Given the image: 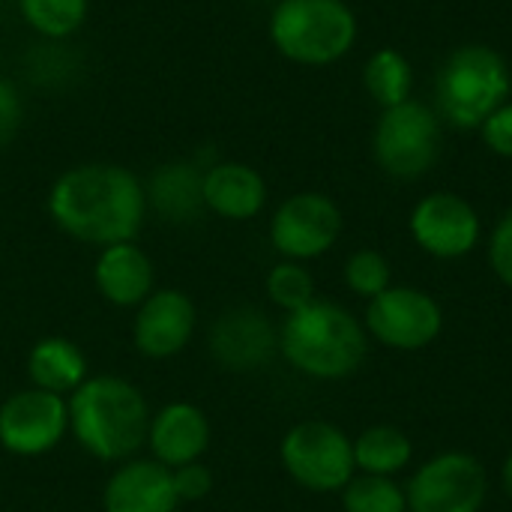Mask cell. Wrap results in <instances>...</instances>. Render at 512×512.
Segmentation results:
<instances>
[{
	"instance_id": "obj_1",
	"label": "cell",
	"mask_w": 512,
	"mask_h": 512,
	"mask_svg": "<svg viewBox=\"0 0 512 512\" xmlns=\"http://www.w3.org/2000/svg\"><path fill=\"white\" fill-rule=\"evenodd\" d=\"M45 207L66 237L99 249L135 240L147 216L144 183L114 162H84L63 171L51 183Z\"/></svg>"
},
{
	"instance_id": "obj_2",
	"label": "cell",
	"mask_w": 512,
	"mask_h": 512,
	"mask_svg": "<svg viewBox=\"0 0 512 512\" xmlns=\"http://www.w3.org/2000/svg\"><path fill=\"white\" fill-rule=\"evenodd\" d=\"M69 432L75 444L99 462H126L147 444L150 405L144 393L120 375L87 378L66 396Z\"/></svg>"
},
{
	"instance_id": "obj_3",
	"label": "cell",
	"mask_w": 512,
	"mask_h": 512,
	"mask_svg": "<svg viewBox=\"0 0 512 512\" xmlns=\"http://www.w3.org/2000/svg\"><path fill=\"white\" fill-rule=\"evenodd\" d=\"M279 354L306 378L342 381L363 366L369 333L345 306L315 297L309 306L285 315L279 327Z\"/></svg>"
},
{
	"instance_id": "obj_4",
	"label": "cell",
	"mask_w": 512,
	"mask_h": 512,
	"mask_svg": "<svg viewBox=\"0 0 512 512\" xmlns=\"http://www.w3.org/2000/svg\"><path fill=\"white\" fill-rule=\"evenodd\" d=\"M512 90L510 63L483 42L459 45L435 75V111L456 129H480Z\"/></svg>"
},
{
	"instance_id": "obj_5",
	"label": "cell",
	"mask_w": 512,
	"mask_h": 512,
	"mask_svg": "<svg viewBox=\"0 0 512 512\" xmlns=\"http://www.w3.org/2000/svg\"><path fill=\"white\" fill-rule=\"evenodd\" d=\"M273 48L300 66L339 63L357 42V15L345 0H282L270 12Z\"/></svg>"
},
{
	"instance_id": "obj_6",
	"label": "cell",
	"mask_w": 512,
	"mask_h": 512,
	"mask_svg": "<svg viewBox=\"0 0 512 512\" xmlns=\"http://www.w3.org/2000/svg\"><path fill=\"white\" fill-rule=\"evenodd\" d=\"M288 477L318 495L342 492L354 477V441L327 420H303L291 426L279 444Z\"/></svg>"
},
{
	"instance_id": "obj_7",
	"label": "cell",
	"mask_w": 512,
	"mask_h": 512,
	"mask_svg": "<svg viewBox=\"0 0 512 512\" xmlns=\"http://www.w3.org/2000/svg\"><path fill=\"white\" fill-rule=\"evenodd\" d=\"M372 153L381 171L396 180H417L429 174L441 153L438 111L417 99L384 108L375 123Z\"/></svg>"
},
{
	"instance_id": "obj_8",
	"label": "cell",
	"mask_w": 512,
	"mask_h": 512,
	"mask_svg": "<svg viewBox=\"0 0 512 512\" xmlns=\"http://www.w3.org/2000/svg\"><path fill=\"white\" fill-rule=\"evenodd\" d=\"M489 495L483 462L462 450L426 459L408 480V512H480Z\"/></svg>"
},
{
	"instance_id": "obj_9",
	"label": "cell",
	"mask_w": 512,
	"mask_h": 512,
	"mask_svg": "<svg viewBox=\"0 0 512 512\" xmlns=\"http://www.w3.org/2000/svg\"><path fill=\"white\" fill-rule=\"evenodd\" d=\"M363 327L384 348L423 351L441 336L444 309L429 291L411 285H390L384 294L369 300Z\"/></svg>"
},
{
	"instance_id": "obj_10",
	"label": "cell",
	"mask_w": 512,
	"mask_h": 512,
	"mask_svg": "<svg viewBox=\"0 0 512 512\" xmlns=\"http://www.w3.org/2000/svg\"><path fill=\"white\" fill-rule=\"evenodd\" d=\"M342 210L324 192H297L285 198L270 219V243L285 261H315L342 237Z\"/></svg>"
},
{
	"instance_id": "obj_11",
	"label": "cell",
	"mask_w": 512,
	"mask_h": 512,
	"mask_svg": "<svg viewBox=\"0 0 512 512\" xmlns=\"http://www.w3.org/2000/svg\"><path fill=\"white\" fill-rule=\"evenodd\" d=\"M69 432L63 396L27 387L0 402V447L21 459L51 453Z\"/></svg>"
},
{
	"instance_id": "obj_12",
	"label": "cell",
	"mask_w": 512,
	"mask_h": 512,
	"mask_svg": "<svg viewBox=\"0 0 512 512\" xmlns=\"http://www.w3.org/2000/svg\"><path fill=\"white\" fill-rule=\"evenodd\" d=\"M408 231L426 255L438 261H459L477 249L483 222L468 198L456 192H432L414 204Z\"/></svg>"
},
{
	"instance_id": "obj_13",
	"label": "cell",
	"mask_w": 512,
	"mask_h": 512,
	"mask_svg": "<svg viewBox=\"0 0 512 512\" xmlns=\"http://www.w3.org/2000/svg\"><path fill=\"white\" fill-rule=\"evenodd\" d=\"M198 324L192 297L180 288H153V294L135 309L132 345L150 360H168L186 351Z\"/></svg>"
},
{
	"instance_id": "obj_14",
	"label": "cell",
	"mask_w": 512,
	"mask_h": 512,
	"mask_svg": "<svg viewBox=\"0 0 512 512\" xmlns=\"http://www.w3.org/2000/svg\"><path fill=\"white\" fill-rule=\"evenodd\" d=\"M210 354L228 372H255L279 351V330L255 306L222 312L210 327Z\"/></svg>"
},
{
	"instance_id": "obj_15",
	"label": "cell",
	"mask_w": 512,
	"mask_h": 512,
	"mask_svg": "<svg viewBox=\"0 0 512 512\" xmlns=\"http://www.w3.org/2000/svg\"><path fill=\"white\" fill-rule=\"evenodd\" d=\"M177 507L174 474L156 459L120 462L102 489V512H177Z\"/></svg>"
},
{
	"instance_id": "obj_16",
	"label": "cell",
	"mask_w": 512,
	"mask_h": 512,
	"mask_svg": "<svg viewBox=\"0 0 512 512\" xmlns=\"http://www.w3.org/2000/svg\"><path fill=\"white\" fill-rule=\"evenodd\" d=\"M210 438H213L210 420L192 402H171L159 408L150 417V429H147V447L153 453L150 459H156L171 471L201 462V456L210 447Z\"/></svg>"
},
{
	"instance_id": "obj_17",
	"label": "cell",
	"mask_w": 512,
	"mask_h": 512,
	"mask_svg": "<svg viewBox=\"0 0 512 512\" xmlns=\"http://www.w3.org/2000/svg\"><path fill=\"white\" fill-rule=\"evenodd\" d=\"M267 204V180L258 168L222 159L204 168V210L228 222H249Z\"/></svg>"
},
{
	"instance_id": "obj_18",
	"label": "cell",
	"mask_w": 512,
	"mask_h": 512,
	"mask_svg": "<svg viewBox=\"0 0 512 512\" xmlns=\"http://www.w3.org/2000/svg\"><path fill=\"white\" fill-rule=\"evenodd\" d=\"M153 279V261L135 240L105 246L93 264L96 291L117 309H138L153 294Z\"/></svg>"
},
{
	"instance_id": "obj_19",
	"label": "cell",
	"mask_w": 512,
	"mask_h": 512,
	"mask_svg": "<svg viewBox=\"0 0 512 512\" xmlns=\"http://www.w3.org/2000/svg\"><path fill=\"white\" fill-rule=\"evenodd\" d=\"M147 210L159 219L186 225L204 210V168L189 159H174L159 165L144 183Z\"/></svg>"
},
{
	"instance_id": "obj_20",
	"label": "cell",
	"mask_w": 512,
	"mask_h": 512,
	"mask_svg": "<svg viewBox=\"0 0 512 512\" xmlns=\"http://www.w3.org/2000/svg\"><path fill=\"white\" fill-rule=\"evenodd\" d=\"M27 378L30 387L66 399L87 381V357L72 339L45 336L27 351Z\"/></svg>"
},
{
	"instance_id": "obj_21",
	"label": "cell",
	"mask_w": 512,
	"mask_h": 512,
	"mask_svg": "<svg viewBox=\"0 0 512 512\" xmlns=\"http://www.w3.org/2000/svg\"><path fill=\"white\" fill-rule=\"evenodd\" d=\"M414 459L411 438L396 426H369L354 438V465L360 474L396 477Z\"/></svg>"
},
{
	"instance_id": "obj_22",
	"label": "cell",
	"mask_w": 512,
	"mask_h": 512,
	"mask_svg": "<svg viewBox=\"0 0 512 512\" xmlns=\"http://www.w3.org/2000/svg\"><path fill=\"white\" fill-rule=\"evenodd\" d=\"M363 87L381 105V111L402 105L414 99V66L402 51L378 48L363 66Z\"/></svg>"
},
{
	"instance_id": "obj_23",
	"label": "cell",
	"mask_w": 512,
	"mask_h": 512,
	"mask_svg": "<svg viewBox=\"0 0 512 512\" xmlns=\"http://www.w3.org/2000/svg\"><path fill=\"white\" fill-rule=\"evenodd\" d=\"M21 18L42 39H66L87 21L90 0H15Z\"/></svg>"
},
{
	"instance_id": "obj_24",
	"label": "cell",
	"mask_w": 512,
	"mask_h": 512,
	"mask_svg": "<svg viewBox=\"0 0 512 512\" xmlns=\"http://www.w3.org/2000/svg\"><path fill=\"white\" fill-rule=\"evenodd\" d=\"M342 507L345 512H408V498L393 477L360 474L342 489Z\"/></svg>"
},
{
	"instance_id": "obj_25",
	"label": "cell",
	"mask_w": 512,
	"mask_h": 512,
	"mask_svg": "<svg viewBox=\"0 0 512 512\" xmlns=\"http://www.w3.org/2000/svg\"><path fill=\"white\" fill-rule=\"evenodd\" d=\"M264 291L273 306H279L285 315H291L315 300V279L300 261L282 258L279 264L270 267V273L264 279Z\"/></svg>"
},
{
	"instance_id": "obj_26",
	"label": "cell",
	"mask_w": 512,
	"mask_h": 512,
	"mask_svg": "<svg viewBox=\"0 0 512 512\" xmlns=\"http://www.w3.org/2000/svg\"><path fill=\"white\" fill-rule=\"evenodd\" d=\"M345 285L366 300L384 294L393 285V267L387 255H381L378 249H357L345 261Z\"/></svg>"
},
{
	"instance_id": "obj_27",
	"label": "cell",
	"mask_w": 512,
	"mask_h": 512,
	"mask_svg": "<svg viewBox=\"0 0 512 512\" xmlns=\"http://www.w3.org/2000/svg\"><path fill=\"white\" fill-rule=\"evenodd\" d=\"M24 129V96L15 81L0 75V150H6Z\"/></svg>"
},
{
	"instance_id": "obj_28",
	"label": "cell",
	"mask_w": 512,
	"mask_h": 512,
	"mask_svg": "<svg viewBox=\"0 0 512 512\" xmlns=\"http://www.w3.org/2000/svg\"><path fill=\"white\" fill-rule=\"evenodd\" d=\"M489 267L492 273L512 288V210H507L495 228H492V237H489Z\"/></svg>"
},
{
	"instance_id": "obj_29",
	"label": "cell",
	"mask_w": 512,
	"mask_h": 512,
	"mask_svg": "<svg viewBox=\"0 0 512 512\" xmlns=\"http://www.w3.org/2000/svg\"><path fill=\"white\" fill-rule=\"evenodd\" d=\"M477 132H480L483 144H486L495 156H501V159H512V102L510 99H507L498 111H492V114L483 120V126H480Z\"/></svg>"
},
{
	"instance_id": "obj_30",
	"label": "cell",
	"mask_w": 512,
	"mask_h": 512,
	"mask_svg": "<svg viewBox=\"0 0 512 512\" xmlns=\"http://www.w3.org/2000/svg\"><path fill=\"white\" fill-rule=\"evenodd\" d=\"M171 474H174V492H177L180 504L204 501L213 492V471L207 465H201V462L174 468Z\"/></svg>"
},
{
	"instance_id": "obj_31",
	"label": "cell",
	"mask_w": 512,
	"mask_h": 512,
	"mask_svg": "<svg viewBox=\"0 0 512 512\" xmlns=\"http://www.w3.org/2000/svg\"><path fill=\"white\" fill-rule=\"evenodd\" d=\"M501 486H504V495L512 501V453L504 459V468H501Z\"/></svg>"
},
{
	"instance_id": "obj_32",
	"label": "cell",
	"mask_w": 512,
	"mask_h": 512,
	"mask_svg": "<svg viewBox=\"0 0 512 512\" xmlns=\"http://www.w3.org/2000/svg\"><path fill=\"white\" fill-rule=\"evenodd\" d=\"M267 3H273V6H276V3H282V0H267Z\"/></svg>"
}]
</instances>
